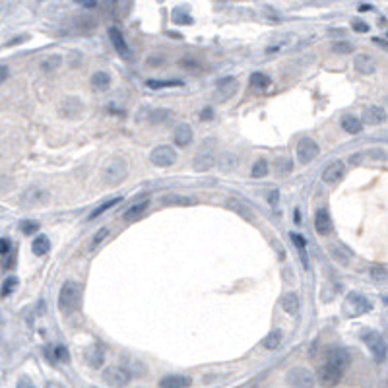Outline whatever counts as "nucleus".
Returning <instances> with one entry per match:
<instances>
[{"label":"nucleus","instance_id":"nucleus-1","mask_svg":"<svg viewBox=\"0 0 388 388\" xmlns=\"http://www.w3.org/2000/svg\"><path fill=\"white\" fill-rule=\"evenodd\" d=\"M82 301V288L76 282H65L59 293V307L65 313H74Z\"/></svg>","mask_w":388,"mask_h":388},{"label":"nucleus","instance_id":"nucleus-2","mask_svg":"<svg viewBox=\"0 0 388 388\" xmlns=\"http://www.w3.org/2000/svg\"><path fill=\"white\" fill-rule=\"evenodd\" d=\"M127 175H129V163H127V160H123V158L111 160V163L103 169V181L107 185H111V187L121 185L127 179Z\"/></svg>","mask_w":388,"mask_h":388},{"label":"nucleus","instance_id":"nucleus-3","mask_svg":"<svg viewBox=\"0 0 388 388\" xmlns=\"http://www.w3.org/2000/svg\"><path fill=\"white\" fill-rule=\"evenodd\" d=\"M363 342L367 344V348L371 350L373 357L379 363H385L387 361V340H385V336L381 332H375V330L365 332L363 334Z\"/></svg>","mask_w":388,"mask_h":388},{"label":"nucleus","instance_id":"nucleus-4","mask_svg":"<svg viewBox=\"0 0 388 388\" xmlns=\"http://www.w3.org/2000/svg\"><path fill=\"white\" fill-rule=\"evenodd\" d=\"M295 152H297V160H299V163L309 165V163H313L319 156H321V146H319L317 140H313V138H301Z\"/></svg>","mask_w":388,"mask_h":388},{"label":"nucleus","instance_id":"nucleus-5","mask_svg":"<svg viewBox=\"0 0 388 388\" xmlns=\"http://www.w3.org/2000/svg\"><path fill=\"white\" fill-rule=\"evenodd\" d=\"M49 200H51V193L47 189H41V187H32L22 194V204L26 208L45 206V204H49Z\"/></svg>","mask_w":388,"mask_h":388},{"label":"nucleus","instance_id":"nucleus-6","mask_svg":"<svg viewBox=\"0 0 388 388\" xmlns=\"http://www.w3.org/2000/svg\"><path fill=\"white\" fill-rule=\"evenodd\" d=\"M130 371L125 367H109L103 373V381L109 387H127L130 385Z\"/></svg>","mask_w":388,"mask_h":388},{"label":"nucleus","instance_id":"nucleus-7","mask_svg":"<svg viewBox=\"0 0 388 388\" xmlns=\"http://www.w3.org/2000/svg\"><path fill=\"white\" fill-rule=\"evenodd\" d=\"M150 160H152V163L156 167H171L173 163L177 162V152L171 146H158L152 152Z\"/></svg>","mask_w":388,"mask_h":388},{"label":"nucleus","instance_id":"nucleus-8","mask_svg":"<svg viewBox=\"0 0 388 388\" xmlns=\"http://www.w3.org/2000/svg\"><path fill=\"white\" fill-rule=\"evenodd\" d=\"M288 385L297 388H311L315 385V377H313L311 371L297 367V369H291L288 373Z\"/></svg>","mask_w":388,"mask_h":388},{"label":"nucleus","instance_id":"nucleus-9","mask_svg":"<svg viewBox=\"0 0 388 388\" xmlns=\"http://www.w3.org/2000/svg\"><path fill=\"white\" fill-rule=\"evenodd\" d=\"M342 375H344V371L340 369V367H336V365H332V363H324L321 365V369H319V381L323 383L324 387H332V385H338L340 383V379H342Z\"/></svg>","mask_w":388,"mask_h":388},{"label":"nucleus","instance_id":"nucleus-10","mask_svg":"<svg viewBox=\"0 0 388 388\" xmlns=\"http://www.w3.org/2000/svg\"><path fill=\"white\" fill-rule=\"evenodd\" d=\"M344 173H346V165H344V162H332V163H328L326 169L323 171V181L326 185H336V183L342 181Z\"/></svg>","mask_w":388,"mask_h":388},{"label":"nucleus","instance_id":"nucleus-11","mask_svg":"<svg viewBox=\"0 0 388 388\" xmlns=\"http://www.w3.org/2000/svg\"><path fill=\"white\" fill-rule=\"evenodd\" d=\"M237 88H239V84H237V80L231 78V76L220 80L218 86H216V99H218V101H229L231 97L235 96Z\"/></svg>","mask_w":388,"mask_h":388},{"label":"nucleus","instance_id":"nucleus-12","mask_svg":"<svg viewBox=\"0 0 388 388\" xmlns=\"http://www.w3.org/2000/svg\"><path fill=\"white\" fill-rule=\"evenodd\" d=\"M109 39H111V45L115 47V51H117L123 59L132 61V55H130L129 45H127V41H125V37H123V33H121L119 28H111V30H109Z\"/></svg>","mask_w":388,"mask_h":388},{"label":"nucleus","instance_id":"nucleus-13","mask_svg":"<svg viewBox=\"0 0 388 388\" xmlns=\"http://www.w3.org/2000/svg\"><path fill=\"white\" fill-rule=\"evenodd\" d=\"M84 111V103L78 97H66L61 105V115L66 119H78Z\"/></svg>","mask_w":388,"mask_h":388},{"label":"nucleus","instance_id":"nucleus-14","mask_svg":"<svg viewBox=\"0 0 388 388\" xmlns=\"http://www.w3.org/2000/svg\"><path fill=\"white\" fill-rule=\"evenodd\" d=\"M173 140H175V144H177L179 148H187V146H191V144H193V140H194L193 129H191L189 125L181 123L179 127H175V132H173Z\"/></svg>","mask_w":388,"mask_h":388},{"label":"nucleus","instance_id":"nucleus-15","mask_svg":"<svg viewBox=\"0 0 388 388\" xmlns=\"http://www.w3.org/2000/svg\"><path fill=\"white\" fill-rule=\"evenodd\" d=\"M150 208V200L148 198H144L142 202H136V204H132L130 208H127V212L123 214V218H125V222H129V224H132V222H138L144 214H146V210Z\"/></svg>","mask_w":388,"mask_h":388},{"label":"nucleus","instance_id":"nucleus-16","mask_svg":"<svg viewBox=\"0 0 388 388\" xmlns=\"http://www.w3.org/2000/svg\"><path fill=\"white\" fill-rule=\"evenodd\" d=\"M348 307H350L352 315H363L371 309V303L359 293H350L348 295Z\"/></svg>","mask_w":388,"mask_h":388},{"label":"nucleus","instance_id":"nucleus-17","mask_svg":"<svg viewBox=\"0 0 388 388\" xmlns=\"http://www.w3.org/2000/svg\"><path fill=\"white\" fill-rule=\"evenodd\" d=\"M193 165H194V171H198V173H206V171H210V169L216 165V158H214V154H212L210 150H206V152L196 154Z\"/></svg>","mask_w":388,"mask_h":388},{"label":"nucleus","instance_id":"nucleus-18","mask_svg":"<svg viewBox=\"0 0 388 388\" xmlns=\"http://www.w3.org/2000/svg\"><path fill=\"white\" fill-rule=\"evenodd\" d=\"M193 385V379L187 375H167L160 381L162 388H187Z\"/></svg>","mask_w":388,"mask_h":388},{"label":"nucleus","instance_id":"nucleus-19","mask_svg":"<svg viewBox=\"0 0 388 388\" xmlns=\"http://www.w3.org/2000/svg\"><path fill=\"white\" fill-rule=\"evenodd\" d=\"M326 361L332 363V365H336V367H340L342 371H346L348 365H350V361H352V356H350V352H346L342 348H336V350L328 352V359Z\"/></svg>","mask_w":388,"mask_h":388},{"label":"nucleus","instance_id":"nucleus-20","mask_svg":"<svg viewBox=\"0 0 388 388\" xmlns=\"http://www.w3.org/2000/svg\"><path fill=\"white\" fill-rule=\"evenodd\" d=\"M315 229H317L319 235H324V237L330 235V231H332V220H330V214L326 210H319L315 214Z\"/></svg>","mask_w":388,"mask_h":388},{"label":"nucleus","instance_id":"nucleus-21","mask_svg":"<svg viewBox=\"0 0 388 388\" xmlns=\"http://www.w3.org/2000/svg\"><path fill=\"white\" fill-rule=\"evenodd\" d=\"M363 121L367 123V125H381V123H385L387 121V111L383 109V107H369V109H365V113H363Z\"/></svg>","mask_w":388,"mask_h":388},{"label":"nucleus","instance_id":"nucleus-22","mask_svg":"<svg viewBox=\"0 0 388 388\" xmlns=\"http://www.w3.org/2000/svg\"><path fill=\"white\" fill-rule=\"evenodd\" d=\"M356 70L359 74H365V76H371L375 70H377V63H375V59L373 57H369V55H359L356 57Z\"/></svg>","mask_w":388,"mask_h":388},{"label":"nucleus","instance_id":"nucleus-23","mask_svg":"<svg viewBox=\"0 0 388 388\" xmlns=\"http://www.w3.org/2000/svg\"><path fill=\"white\" fill-rule=\"evenodd\" d=\"M86 359H88V365H90V367L99 369V367L103 365V361H105V352H103V348H101L99 344H94V346L86 352Z\"/></svg>","mask_w":388,"mask_h":388},{"label":"nucleus","instance_id":"nucleus-24","mask_svg":"<svg viewBox=\"0 0 388 388\" xmlns=\"http://www.w3.org/2000/svg\"><path fill=\"white\" fill-rule=\"evenodd\" d=\"M282 309L288 313V315H297V311H299V295L297 293H286L284 297H282Z\"/></svg>","mask_w":388,"mask_h":388},{"label":"nucleus","instance_id":"nucleus-25","mask_svg":"<svg viewBox=\"0 0 388 388\" xmlns=\"http://www.w3.org/2000/svg\"><path fill=\"white\" fill-rule=\"evenodd\" d=\"M342 129L346 130L348 134H359L363 130V125H361V121L357 117H354V115H344L342 117Z\"/></svg>","mask_w":388,"mask_h":388},{"label":"nucleus","instance_id":"nucleus-26","mask_svg":"<svg viewBox=\"0 0 388 388\" xmlns=\"http://www.w3.org/2000/svg\"><path fill=\"white\" fill-rule=\"evenodd\" d=\"M49 249H51V243H49V239L45 235H39V237L33 239L32 251L35 257H45L49 253Z\"/></svg>","mask_w":388,"mask_h":388},{"label":"nucleus","instance_id":"nucleus-27","mask_svg":"<svg viewBox=\"0 0 388 388\" xmlns=\"http://www.w3.org/2000/svg\"><path fill=\"white\" fill-rule=\"evenodd\" d=\"M280 344H282V332L280 330H272V332H268L266 334V338L262 340V348L264 350H276V348H280Z\"/></svg>","mask_w":388,"mask_h":388},{"label":"nucleus","instance_id":"nucleus-28","mask_svg":"<svg viewBox=\"0 0 388 388\" xmlns=\"http://www.w3.org/2000/svg\"><path fill=\"white\" fill-rule=\"evenodd\" d=\"M121 202H123V198H121V196H117V198H111V200H105V202H101V204L97 206L96 210H94V212H92V214L88 216V220H97V218H99L101 214H105V212H107L109 208H113V206H117V204H121Z\"/></svg>","mask_w":388,"mask_h":388},{"label":"nucleus","instance_id":"nucleus-29","mask_svg":"<svg viewBox=\"0 0 388 388\" xmlns=\"http://www.w3.org/2000/svg\"><path fill=\"white\" fill-rule=\"evenodd\" d=\"M183 80H148V88L152 90H165V88H183Z\"/></svg>","mask_w":388,"mask_h":388},{"label":"nucleus","instance_id":"nucleus-30","mask_svg":"<svg viewBox=\"0 0 388 388\" xmlns=\"http://www.w3.org/2000/svg\"><path fill=\"white\" fill-rule=\"evenodd\" d=\"M92 86L99 90V92H105V90H109V86H111V76L107 74V72H96L94 76H92Z\"/></svg>","mask_w":388,"mask_h":388},{"label":"nucleus","instance_id":"nucleus-31","mask_svg":"<svg viewBox=\"0 0 388 388\" xmlns=\"http://www.w3.org/2000/svg\"><path fill=\"white\" fill-rule=\"evenodd\" d=\"M162 202L165 206H191L194 200L189 196H179V194H167L163 196Z\"/></svg>","mask_w":388,"mask_h":388},{"label":"nucleus","instance_id":"nucleus-32","mask_svg":"<svg viewBox=\"0 0 388 388\" xmlns=\"http://www.w3.org/2000/svg\"><path fill=\"white\" fill-rule=\"evenodd\" d=\"M229 208L235 210V212H237L239 216H243L245 220H255V214H253L245 204H241L239 200H233V198H231V200H229Z\"/></svg>","mask_w":388,"mask_h":388},{"label":"nucleus","instance_id":"nucleus-33","mask_svg":"<svg viewBox=\"0 0 388 388\" xmlns=\"http://www.w3.org/2000/svg\"><path fill=\"white\" fill-rule=\"evenodd\" d=\"M218 163H220V169H222V171L229 173V171H233V169L237 167V158H235L233 154H224V156H220Z\"/></svg>","mask_w":388,"mask_h":388},{"label":"nucleus","instance_id":"nucleus-34","mask_svg":"<svg viewBox=\"0 0 388 388\" xmlns=\"http://www.w3.org/2000/svg\"><path fill=\"white\" fill-rule=\"evenodd\" d=\"M251 86H253V88H257V90H266V88L270 86V78H268L266 74L257 72V74H253V76H251Z\"/></svg>","mask_w":388,"mask_h":388},{"label":"nucleus","instance_id":"nucleus-35","mask_svg":"<svg viewBox=\"0 0 388 388\" xmlns=\"http://www.w3.org/2000/svg\"><path fill=\"white\" fill-rule=\"evenodd\" d=\"M255 179H262L268 175V162L266 160H259V162L253 165V173H251Z\"/></svg>","mask_w":388,"mask_h":388},{"label":"nucleus","instance_id":"nucleus-36","mask_svg":"<svg viewBox=\"0 0 388 388\" xmlns=\"http://www.w3.org/2000/svg\"><path fill=\"white\" fill-rule=\"evenodd\" d=\"M371 278H373L375 282H379V284H385V282H387V266H383V264L373 266V268H371Z\"/></svg>","mask_w":388,"mask_h":388},{"label":"nucleus","instance_id":"nucleus-37","mask_svg":"<svg viewBox=\"0 0 388 388\" xmlns=\"http://www.w3.org/2000/svg\"><path fill=\"white\" fill-rule=\"evenodd\" d=\"M332 51L338 55H350V53H354V45L346 43V41H336V43H332Z\"/></svg>","mask_w":388,"mask_h":388},{"label":"nucleus","instance_id":"nucleus-38","mask_svg":"<svg viewBox=\"0 0 388 388\" xmlns=\"http://www.w3.org/2000/svg\"><path fill=\"white\" fill-rule=\"evenodd\" d=\"M61 65H63V59H61V57H49V59H45V61L41 63V68H43L45 72H53V70H57Z\"/></svg>","mask_w":388,"mask_h":388},{"label":"nucleus","instance_id":"nucleus-39","mask_svg":"<svg viewBox=\"0 0 388 388\" xmlns=\"http://www.w3.org/2000/svg\"><path fill=\"white\" fill-rule=\"evenodd\" d=\"M276 169H278L280 175H288L291 171V160L290 158H286V156H284V158H278V160H276Z\"/></svg>","mask_w":388,"mask_h":388},{"label":"nucleus","instance_id":"nucleus-40","mask_svg":"<svg viewBox=\"0 0 388 388\" xmlns=\"http://www.w3.org/2000/svg\"><path fill=\"white\" fill-rule=\"evenodd\" d=\"M107 235H109V229L107 227H101L99 231L96 233V237H94V241H92V251H96L97 247L107 239Z\"/></svg>","mask_w":388,"mask_h":388},{"label":"nucleus","instance_id":"nucleus-41","mask_svg":"<svg viewBox=\"0 0 388 388\" xmlns=\"http://www.w3.org/2000/svg\"><path fill=\"white\" fill-rule=\"evenodd\" d=\"M55 359L61 361V363H68L70 361V352L66 350L65 346H57L55 348Z\"/></svg>","mask_w":388,"mask_h":388},{"label":"nucleus","instance_id":"nucleus-42","mask_svg":"<svg viewBox=\"0 0 388 388\" xmlns=\"http://www.w3.org/2000/svg\"><path fill=\"white\" fill-rule=\"evenodd\" d=\"M291 239H293V243H295V247L301 251V257H303V262L307 264V257H305V239L301 237V235H297V233H291Z\"/></svg>","mask_w":388,"mask_h":388},{"label":"nucleus","instance_id":"nucleus-43","mask_svg":"<svg viewBox=\"0 0 388 388\" xmlns=\"http://www.w3.org/2000/svg\"><path fill=\"white\" fill-rule=\"evenodd\" d=\"M16 288H18V280H16V278H8V280L4 282V286H2V295H4V297L10 295Z\"/></svg>","mask_w":388,"mask_h":388},{"label":"nucleus","instance_id":"nucleus-44","mask_svg":"<svg viewBox=\"0 0 388 388\" xmlns=\"http://www.w3.org/2000/svg\"><path fill=\"white\" fill-rule=\"evenodd\" d=\"M167 119H169L167 109H158V111H154V115H152L150 123H163V121H167Z\"/></svg>","mask_w":388,"mask_h":388},{"label":"nucleus","instance_id":"nucleus-45","mask_svg":"<svg viewBox=\"0 0 388 388\" xmlns=\"http://www.w3.org/2000/svg\"><path fill=\"white\" fill-rule=\"evenodd\" d=\"M173 20H175L177 24H193V18H191L189 14H183L181 10H175V12H173Z\"/></svg>","mask_w":388,"mask_h":388},{"label":"nucleus","instance_id":"nucleus-46","mask_svg":"<svg viewBox=\"0 0 388 388\" xmlns=\"http://www.w3.org/2000/svg\"><path fill=\"white\" fill-rule=\"evenodd\" d=\"M37 229H39V226L33 224V222H22V231H24L26 235H33Z\"/></svg>","mask_w":388,"mask_h":388},{"label":"nucleus","instance_id":"nucleus-47","mask_svg":"<svg viewBox=\"0 0 388 388\" xmlns=\"http://www.w3.org/2000/svg\"><path fill=\"white\" fill-rule=\"evenodd\" d=\"M268 204H270V208H278V204H280V193L278 191H272V193L268 194Z\"/></svg>","mask_w":388,"mask_h":388},{"label":"nucleus","instance_id":"nucleus-48","mask_svg":"<svg viewBox=\"0 0 388 388\" xmlns=\"http://www.w3.org/2000/svg\"><path fill=\"white\" fill-rule=\"evenodd\" d=\"M10 251H12V243L8 239H0V255L6 257Z\"/></svg>","mask_w":388,"mask_h":388},{"label":"nucleus","instance_id":"nucleus-49","mask_svg":"<svg viewBox=\"0 0 388 388\" xmlns=\"http://www.w3.org/2000/svg\"><path fill=\"white\" fill-rule=\"evenodd\" d=\"M352 28H354L356 32H361V33L369 32V26H367L365 22H354V24H352Z\"/></svg>","mask_w":388,"mask_h":388},{"label":"nucleus","instance_id":"nucleus-50","mask_svg":"<svg viewBox=\"0 0 388 388\" xmlns=\"http://www.w3.org/2000/svg\"><path fill=\"white\" fill-rule=\"evenodd\" d=\"M18 388H33V383L26 377V375H24V377L18 381Z\"/></svg>","mask_w":388,"mask_h":388},{"label":"nucleus","instance_id":"nucleus-51","mask_svg":"<svg viewBox=\"0 0 388 388\" xmlns=\"http://www.w3.org/2000/svg\"><path fill=\"white\" fill-rule=\"evenodd\" d=\"M8 76H10V70H8V66H0V86L8 80Z\"/></svg>","mask_w":388,"mask_h":388},{"label":"nucleus","instance_id":"nucleus-52","mask_svg":"<svg viewBox=\"0 0 388 388\" xmlns=\"http://www.w3.org/2000/svg\"><path fill=\"white\" fill-rule=\"evenodd\" d=\"M78 4H82V6H86V8H96L97 6V0H76Z\"/></svg>","mask_w":388,"mask_h":388},{"label":"nucleus","instance_id":"nucleus-53","mask_svg":"<svg viewBox=\"0 0 388 388\" xmlns=\"http://www.w3.org/2000/svg\"><path fill=\"white\" fill-rule=\"evenodd\" d=\"M373 43H375V45H379L381 49H388V43L385 41V39H381V37H375V39H373Z\"/></svg>","mask_w":388,"mask_h":388},{"label":"nucleus","instance_id":"nucleus-54","mask_svg":"<svg viewBox=\"0 0 388 388\" xmlns=\"http://www.w3.org/2000/svg\"><path fill=\"white\" fill-rule=\"evenodd\" d=\"M212 117H214L212 109H204V111H202V121H212Z\"/></svg>","mask_w":388,"mask_h":388},{"label":"nucleus","instance_id":"nucleus-55","mask_svg":"<svg viewBox=\"0 0 388 388\" xmlns=\"http://www.w3.org/2000/svg\"><path fill=\"white\" fill-rule=\"evenodd\" d=\"M293 218H295V220H293L295 224H301V214H299V210H295V214H293Z\"/></svg>","mask_w":388,"mask_h":388},{"label":"nucleus","instance_id":"nucleus-56","mask_svg":"<svg viewBox=\"0 0 388 388\" xmlns=\"http://www.w3.org/2000/svg\"><path fill=\"white\" fill-rule=\"evenodd\" d=\"M361 162V154H354L352 156V163H359Z\"/></svg>","mask_w":388,"mask_h":388},{"label":"nucleus","instance_id":"nucleus-57","mask_svg":"<svg viewBox=\"0 0 388 388\" xmlns=\"http://www.w3.org/2000/svg\"><path fill=\"white\" fill-rule=\"evenodd\" d=\"M111 2H115V0H111Z\"/></svg>","mask_w":388,"mask_h":388}]
</instances>
